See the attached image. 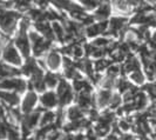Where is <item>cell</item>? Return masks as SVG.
<instances>
[{
	"label": "cell",
	"mask_w": 156,
	"mask_h": 140,
	"mask_svg": "<svg viewBox=\"0 0 156 140\" xmlns=\"http://www.w3.org/2000/svg\"><path fill=\"white\" fill-rule=\"evenodd\" d=\"M73 90L75 93H81V92H87V93H92L93 92V85L90 81H88L87 79H76L73 80Z\"/></svg>",
	"instance_id": "15"
},
{
	"label": "cell",
	"mask_w": 156,
	"mask_h": 140,
	"mask_svg": "<svg viewBox=\"0 0 156 140\" xmlns=\"http://www.w3.org/2000/svg\"><path fill=\"white\" fill-rule=\"evenodd\" d=\"M21 16L16 11H7L4 9L0 13V28L5 34H13L16 28V21Z\"/></svg>",
	"instance_id": "2"
},
{
	"label": "cell",
	"mask_w": 156,
	"mask_h": 140,
	"mask_svg": "<svg viewBox=\"0 0 156 140\" xmlns=\"http://www.w3.org/2000/svg\"><path fill=\"white\" fill-rule=\"evenodd\" d=\"M49 1H52V4L56 6L58 8H60V9H66V11H68L70 7V5L73 4L70 0H49Z\"/></svg>",
	"instance_id": "31"
},
{
	"label": "cell",
	"mask_w": 156,
	"mask_h": 140,
	"mask_svg": "<svg viewBox=\"0 0 156 140\" xmlns=\"http://www.w3.org/2000/svg\"><path fill=\"white\" fill-rule=\"evenodd\" d=\"M30 18H27V17H25L21 19V21H20V32H27L28 30V27H30Z\"/></svg>",
	"instance_id": "35"
},
{
	"label": "cell",
	"mask_w": 156,
	"mask_h": 140,
	"mask_svg": "<svg viewBox=\"0 0 156 140\" xmlns=\"http://www.w3.org/2000/svg\"><path fill=\"white\" fill-rule=\"evenodd\" d=\"M55 118H56V112H54L53 109H45L41 113V119H40L39 126L55 125Z\"/></svg>",
	"instance_id": "20"
},
{
	"label": "cell",
	"mask_w": 156,
	"mask_h": 140,
	"mask_svg": "<svg viewBox=\"0 0 156 140\" xmlns=\"http://www.w3.org/2000/svg\"><path fill=\"white\" fill-rule=\"evenodd\" d=\"M113 92L112 90H106L101 88L98 93L95 94V105L98 109H107L112 100Z\"/></svg>",
	"instance_id": "9"
},
{
	"label": "cell",
	"mask_w": 156,
	"mask_h": 140,
	"mask_svg": "<svg viewBox=\"0 0 156 140\" xmlns=\"http://www.w3.org/2000/svg\"><path fill=\"white\" fill-rule=\"evenodd\" d=\"M85 33L88 38H94L96 35H99L101 32H100V28L98 26V24H93V25H89L87 26L86 30H85Z\"/></svg>",
	"instance_id": "29"
},
{
	"label": "cell",
	"mask_w": 156,
	"mask_h": 140,
	"mask_svg": "<svg viewBox=\"0 0 156 140\" xmlns=\"http://www.w3.org/2000/svg\"><path fill=\"white\" fill-rule=\"evenodd\" d=\"M66 117L68 121H79L86 118L87 113L82 109H80L78 105H72L66 109Z\"/></svg>",
	"instance_id": "12"
},
{
	"label": "cell",
	"mask_w": 156,
	"mask_h": 140,
	"mask_svg": "<svg viewBox=\"0 0 156 140\" xmlns=\"http://www.w3.org/2000/svg\"><path fill=\"white\" fill-rule=\"evenodd\" d=\"M112 41H113V40H110L109 38H107V37H101V38H96L92 44H93L96 48H106Z\"/></svg>",
	"instance_id": "30"
},
{
	"label": "cell",
	"mask_w": 156,
	"mask_h": 140,
	"mask_svg": "<svg viewBox=\"0 0 156 140\" xmlns=\"http://www.w3.org/2000/svg\"><path fill=\"white\" fill-rule=\"evenodd\" d=\"M21 74V71L16 70L14 67H9L5 64H0V80L7 78H16Z\"/></svg>",
	"instance_id": "18"
},
{
	"label": "cell",
	"mask_w": 156,
	"mask_h": 140,
	"mask_svg": "<svg viewBox=\"0 0 156 140\" xmlns=\"http://www.w3.org/2000/svg\"><path fill=\"white\" fill-rule=\"evenodd\" d=\"M75 105H78L80 109H82L85 112H88L90 109H96L95 105V94L81 92L75 94Z\"/></svg>",
	"instance_id": "6"
},
{
	"label": "cell",
	"mask_w": 156,
	"mask_h": 140,
	"mask_svg": "<svg viewBox=\"0 0 156 140\" xmlns=\"http://www.w3.org/2000/svg\"><path fill=\"white\" fill-rule=\"evenodd\" d=\"M122 102H123V98L120 93H113V97H112V100H110V104L108 106V109L110 111H116L119 109L121 106H122Z\"/></svg>",
	"instance_id": "25"
},
{
	"label": "cell",
	"mask_w": 156,
	"mask_h": 140,
	"mask_svg": "<svg viewBox=\"0 0 156 140\" xmlns=\"http://www.w3.org/2000/svg\"><path fill=\"white\" fill-rule=\"evenodd\" d=\"M38 68H39V66L37 64V60H34L33 58H28L20 71H21V73H23V76L31 78L32 76H33V73L38 70Z\"/></svg>",
	"instance_id": "19"
},
{
	"label": "cell",
	"mask_w": 156,
	"mask_h": 140,
	"mask_svg": "<svg viewBox=\"0 0 156 140\" xmlns=\"http://www.w3.org/2000/svg\"><path fill=\"white\" fill-rule=\"evenodd\" d=\"M140 61L134 58L132 54H128L127 57V60L125 61V65L121 67V73L125 74V73H133V72H136V71H140Z\"/></svg>",
	"instance_id": "14"
},
{
	"label": "cell",
	"mask_w": 156,
	"mask_h": 140,
	"mask_svg": "<svg viewBox=\"0 0 156 140\" xmlns=\"http://www.w3.org/2000/svg\"><path fill=\"white\" fill-rule=\"evenodd\" d=\"M133 102L137 112H143L147 109V106H148V95L144 91H140L135 95Z\"/></svg>",
	"instance_id": "17"
},
{
	"label": "cell",
	"mask_w": 156,
	"mask_h": 140,
	"mask_svg": "<svg viewBox=\"0 0 156 140\" xmlns=\"http://www.w3.org/2000/svg\"><path fill=\"white\" fill-rule=\"evenodd\" d=\"M79 1L82 5V7L87 8V9H93L100 5L99 0H79Z\"/></svg>",
	"instance_id": "33"
},
{
	"label": "cell",
	"mask_w": 156,
	"mask_h": 140,
	"mask_svg": "<svg viewBox=\"0 0 156 140\" xmlns=\"http://www.w3.org/2000/svg\"><path fill=\"white\" fill-rule=\"evenodd\" d=\"M2 58L4 60L11 65H14V66H20L21 65V58L18 53L16 48L13 45H6L4 48V52H2Z\"/></svg>",
	"instance_id": "10"
},
{
	"label": "cell",
	"mask_w": 156,
	"mask_h": 140,
	"mask_svg": "<svg viewBox=\"0 0 156 140\" xmlns=\"http://www.w3.org/2000/svg\"><path fill=\"white\" fill-rule=\"evenodd\" d=\"M101 140H121V139H120V135L114 134V133H110V134H108L107 137H105V138Z\"/></svg>",
	"instance_id": "38"
},
{
	"label": "cell",
	"mask_w": 156,
	"mask_h": 140,
	"mask_svg": "<svg viewBox=\"0 0 156 140\" xmlns=\"http://www.w3.org/2000/svg\"><path fill=\"white\" fill-rule=\"evenodd\" d=\"M1 4H4V2H2V0H0V5H1Z\"/></svg>",
	"instance_id": "44"
},
{
	"label": "cell",
	"mask_w": 156,
	"mask_h": 140,
	"mask_svg": "<svg viewBox=\"0 0 156 140\" xmlns=\"http://www.w3.org/2000/svg\"><path fill=\"white\" fill-rule=\"evenodd\" d=\"M112 64H114L113 60H108V59H105V58H101V59H98L95 61V65H94V68L98 73H100L101 71L108 68Z\"/></svg>",
	"instance_id": "26"
},
{
	"label": "cell",
	"mask_w": 156,
	"mask_h": 140,
	"mask_svg": "<svg viewBox=\"0 0 156 140\" xmlns=\"http://www.w3.org/2000/svg\"><path fill=\"white\" fill-rule=\"evenodd\" d=\"M52 28H53V32H54L55 38L59 40V41L63 42L65 41V37H66V30H65V27L59 21H54L53 25H52Z\"/></svg>",
	"instance_id": "24"
},
{
	"label": "cell",
	"mask_w": 156,
	"mask_h": 140,
	"mask_svg": "<svg viewBox=\"0 0 156 140\" xmlns=\"http://www.w3.org/2000/svg\"><path fill=\"white\" fill-rule=\"evenodd\" d=\"M16 46L21 51L23 57L28 58L30 57V38L27 37V33L26 32H20L19 31V34L16 39Z\"/></svg>",
	"instance_id": "11"
},
{
	"label": "cell",
	"mask_w": 156,
	"mask_h": 140,
	"mask_svg": "<svg viewBox=\"0 0 156 140\" xmlns=\"http://www.w3.org/2000/svg\"><path fill=\"white\" fill-rule=\"evenodd\" d=\"M153 40H154V41L156 42V32L154 33V35H153Z\"/></svg>",
	"instance_id": "40"
},
{
	"label": "cell",
	"mask_w": 156,
	"mask_h": 140,
	"mask_svg": "<svg viewBox=\"0 0 156 140\" xmlns=\"http://www.w3.org/2000/svg\"><path fill=\"white\" fill-rule=\"evenodd\" d=\"M56 95L59 100V107L62 109L75 100V92L73 90V86L69 85L65 78L60 79L59 85L56 86Z\"/></svg>",
	"instance_id": "1"
},
{
	"label": "cell",
	"mask_w": 156,
	"mask_h": 140,
	"mask_svg": "<svg viewBox=\"0 0 156 140\" xmlns=\"http://www.w3.org/2000/svg\"><path fill=\"white\" fill-rule=\"evenodd\" d=\"M39 102L44 109H53L55 107H59L58 95L54 91H46L41 93L39 97Z\"/></svg>",
	"instance_id": "7"
},
{
	"label": "cell",
	"mask_w": 156,
	"mask_h": 140,
	"mask_svg": "<svg viewBox=\"0 0 156 140\" xmlns=\"http://www.w3.org/2000/svg\"><path fill=\"white\" fill-rule=\"evenodd\" d=\"M147 1H149V2H156V0H147Z\"/></svg>",
	"instance_id": "41"
},
{
	"label": "cell",
	"mask_w": 156,
	"mask_h": 140,
	"mask_svg": "<svg viewBox=\"0 0 156 140\" xmlns=\"http://www.w3.org/2000/svg\"><path fill=\"white\" fill-rule=\"evenodd\" d=\"M110 12H112L110 5L106 4V2H103V4H100L99 7H98V9L95 11V16H94V18H96V19H99V20H101V21L102 20H106V19L110 16Z\"/></svg>",
	"instance_id": "21"
},
{
	"label": "cell",
	"mask_w": 156,
	"mask_h": 140,
	"mask_svg": "<svg viewBox=\"0 0 156 140\" xmlns=\"http://www.w3.org/2000/svg\"><path fill=\"white\" fill-rule=\"evenodd\" d=\"M38 5L40 6V8H46L47 5H48V2H49V0H34Z\"/></svg>",
	"instance_id": "39"
},
{
	"label": "cell",
	"mask_w": 156,
	"mask_h": 140,
	"mask_svg": "<svg viewBox=\"0 0 156 140\" xmlns=\"http://www.w3.org/2000/svg\"><path fill=\"white\" fill-rule=\"evenodd\" d=\"M120 139L121 140H139V138L133 134V133H122L120 135Z\"/></svg>",
	"instance_id": "37"
},
{
	"label": "cell",
	"mask_w": 156,
	"mask_h": 140,
	"mask_svg": "<svg viewBox=\"0 0 156 140\" xmlns=\"http://www.w3.org/2000/svg\"><path fill=\"white\" fill-rule=\"evenodd\" d=\"M121 73V66L117 64H112L109 67L107 68V76L117 78V76Z\"/></svg>",
	"instance_id": "32"
},
{
	"label": "cell",
	"mask_w": 156,
	"mask_h": 140,
	"mask_svg": "<svg viewBox=\"0 0 156 140\" xmlns=\"http://www.w3.org/2000/svg\"><path fill=\"white\" fill-rule=\"evenodd\" d=\"M46 64L52 71L59 70V67L61 65V57L59 54L58 50H52L48 52L46 57Z\"/></svg>",
	"instance_id": "16"
},
{
	"label": "cell",
	"mask_w": 156,
	"mask_h": 140,
	"mask_svg": "<svg viewBox=\"0 0 156 140\" xmlns=\"http://www.w3.org/2000/svg\"><path fill=\"white\" fill-rule=\"evenodd\" d=\"M112 5L121 12H127L129 9V4L127 0H112Z\"/></svg>",
	"instance_id": "28"
},
{
	"label": "cell",
	"mask_w": 156,
	"mask_h": 140,
	"mask_svg": "<svg viewBox=\"0 0 156 140\" xmlns=\"http://www.w3.org/2000/svg\"><path fill=\"white\" fill-rule=\"evenodd\" d=\"M35 28L39 32H41V34L44 35V38L49 41H53L55 39L54 32H53V28L52 26L49 25L48 21H38V23L34 24Z\"/></svg>",
	"instance_id": "13"
},
{
	"label": "cell",
	"mask_w": 156,
	"mask_h": 140,
	"mask_svg": "<svg viewBox=\"0 0 156 140\" xmlns=\"http://www.w3.org/2000/svg\"><path fill=\"white\" fill-rule=\"evenodd\" d=\"M28 88V83L23 78H7L0 80V91H12L16 93H23Z\"/></svg>",
	"instance_id": "4"
},
{
	"label": "cell",
	"mask_w": 156,
	"mask_h": 140,
	"mask_svg": "<svg viewBox=\"0 0 156 140\" xmlns=\"http://www.w3.org/2000/svg\"><path fill=\"white\" fill-rule=\"evenodd\" d=\"M7 135V126L4 120H0V140H6Z\"/></svg>",
	"instance_id": "34"
},
{
	"label": "cell",
	"mask_w": 156,
	"mask_h": 140,
	"mask_svg": "<svg viewBox=\"0 0 156 140\" xmlns=\"http://www.w3.org/2000/svg\"><path fill=\"white\" fill-rule=\"evenodd\" d=\"M129 78H130V81H133L134 84H136V85H143L144 84V79H146L141 71H136V72L130 73Z\"/></svg>",
	"instance_id": "27"
},
{
	"label": "cell",
	"mask_w": 156,
	"mask_h": 140,
	"mask_svg": "<svg viewBox=\"0 0 156 140\" xmlns=\"http://www.w3.org/2000/svg\"><path fill=\"white\" fill-rule=\"evenodd\" d=\"M28 38H30V41L32 42L33 52L37 57L45 54L52 47V41L45 39L42 35H40L39 33H37V32L31 31L30 34H28Z\"/></svg>",
	"instance_id": "3"
},
{
	"label": "cell",
	"mask_w": 156,
	"mask_h": 140,
	"mask_svg": "<svg viewBox=\"0 0 156 140\" xmlns=\"http://www.w3.org/2000/svg\"><path fill=\"white\" fill-rule=\"evenodd\" d=\"M132 87H133L132 83H130L129 80H127L126 78H123V77H121V78L117 79L116 84H115V88H117L119 93L122 94V95H123L126 92H128Z\"/></svg>",
	"instance_id": "23"
},
{
	"label": "cell",
	"mask_w": 156,
	"mask_h": 140,
	"mask_svg": "<svg viewBox=\"0 0 156 140\" xmlns=\"http://www.w3.org/2000/svg\"><path fill=\"white\" fill-rule=\"evenodd\" d=\"M151 117H155V118H156V111H155V112H154V114H153Z\"/></svg>",
	"instance_id": "43"
},
{
	"label": "cell",
	"mask_w": 156,
	"mask_h": 140,
	"mask_svg": "<svg viewBox=\"0 0 156 140\" xmlns=\"http://www.w3.org/2000/svg\"><path fill=\"white\" fill-rule=\"evenodd\" d=\"M83 51L86 52L87 55H93L94 52L96 51V47L94 46L92 42H90V44H86V45H85V50H83Z\"/></svg>",
	"instance_id": "36"
},
{
	"label": "cell",
	"mask_w": 156,
	"mask_h": 140,
	"mask_svg": "<svg viewBox=\"0 0 156 140\" xmlns=\"http://www.w3.org/2000/svg\"><path fill=\"white\" fill-rule=\"evenodd\" d=\"M62 78L61 76H59V74H55L53 72H48L45 74V77H44V80H45V84L48 88H54L56 86L59 85V81H60V79Z\"/></svg>",
	"instance_id": "22"
},
{
	"label": "cell",
	"mask_w": 156,
	"mask_h": 140,
	"mask_svg": "<svg viewBox=\"0 0 156 140\" xmlns=\"http://www.w3.org/2000/svg\"><path fill=\"white\" fill-rule=\"evenodd\" d=\"M21 102L20 95L12 91H0V104H2L6 109L18 107Z\"/></svg>",
	"instance_id": "8"
},
{
	"label": "cell",
	"mask_w": 156,
	"mask_h": 140,
	"mask_svg": "<svg viewBox=\"0 0 156 140\" xmlns=\"http://www.w3.org/2000/svg\"><path fill=\"white\" fill-rule=\"evenodd\" d=\"M39 102V97L35 91H28L23 95V100L20 102V109L23 114L31 113L34 109H37V105Z\"/></svg>",
	"instance_id": "5"
},
{
	"label": "cell",
	"mask_w": 156,
	"mask_h": 140,
	"mask_svg": "<svg viewBox=\"0 0 156 140\" xmlns=\"http://www.w3.org/2000/svg\"><path fill=\"white\" fill-rule=\"evenodd\" d=\"M99 1H101V2H106V1H108V0H99Z\"/></svg>",
	"instance_id": "42"
}]
</instances>
